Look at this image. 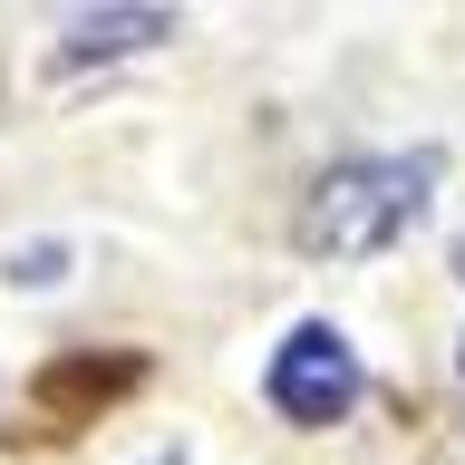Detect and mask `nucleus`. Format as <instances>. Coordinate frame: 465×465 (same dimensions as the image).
<instances>
[{
    "label": "nucleus",
    "instance_id": "nucleus-1",
    "mask_svg": "<svg viewBox=\"0 0 465 465\" xmlns=\"http://www.w3.org/2000/svg\"><path fill=\"white\" fill-rule=\"evenodd\" d=\"M427 184H436V155H349V165H330L301 203V252H320V262L388 252L427 213Z\"/></svg>",
    "mask_w": 465,
    "mask_h": 465
},
{
    "label": "nucleus",
    "instance_id": "nucleus-3",
    "mask_svg": "<svg viewBox=\"0 0 465 465\" xmlns=\"http://www.w3.org/2000/svg\"><path fill=\"white\" fill-rule=\"evenodd\" d=\"M145 39H174V10H87V20H68L58 58L87 68V58H126V49H145Z\"/></svg>",
    "mask_w": 465,
    "mask_h": 465
},
{
    "label": "nucleus",
    "instance_id": "nucleus-2",
    "mask_svg": "<svg viewBox=\"0 0 465 465\" xmlns=\"http://www.w3.org/2000/svg\"><path fill=\"white\" fill-rule=\"evenodd\" d=\"M272 407H282L291 427H340L349 407H359V359L330 320H301L282 349H272Z\"/></svg>",
    "mask_w": 465,
    "mask_h": 465
},
{
    "label": "nucleus",
    "instance_id": "nucleus-5",
    "mask_svg": "<svg viewBox=\"0 0 465 465\" xmlns=\"http://www.w3.org/2000/svg\"><path fill=\"white\" fill-rule=\"evenodd\" d=\"M456 359H465V340H456Z\"/></svg>",
    "mask_w": 465,
    "mask_h": 465
},
{
    "label": "nucleus",
    "instance_id": "nucleus-4",
    "mask_svg": "<svg viewBox=\"0 0 465 465\" xmlns=\"http://www.w3.org/2000/svg\"><path fill=\"white\" fill-rule=\"evenodd\" d=\"M456 272H465V242H456Z\"/></svg>",
    "mask_w": 465,
    "mask_h": 465
}]
</instances>
